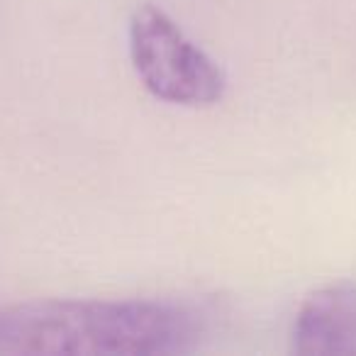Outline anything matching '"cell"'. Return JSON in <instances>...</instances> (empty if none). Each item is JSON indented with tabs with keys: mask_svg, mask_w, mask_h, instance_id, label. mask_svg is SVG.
Wrapping results in <instances>:
<instances>
[{
	"mask_svg": "<svg viewBox=\"0 0 356 356\" xmlns=\"http://www.w3.org/2000/svg\"><path fill=\"white\" fill-rule=\"evenodd\" d=\"M193 310L156 300H27L0 307V356H154L195 346Z\"/></svg>",
	"mask_w": 356,
	"mask_h": 356,
	"instance_id": "6da1fadb",
	"label": "cell"
},
{
	"mask_svg": "<svg viewBox=\"0 0 356 356\" xmlns=\"http://www.w3.org/2000/svg\"><path fill=\"white\" fill-rule=\"evenodd\" d=\"M129 59L154 98L186 108L222 100L227 79L186 32L156 6H139L129 20Z\"/></svg>",
	"mask_w": 356,
	"mask_h": 356,
	"instance_id": "7a4b0ae2",
	"label": "cell"
},
{
	"mask_svg": "<svg viewBox=\"0 0 356 356\" xmlns=\"http://www.w3.org/2000/svg\"><path fill=\"white\" fill-rule=\"evenodd\" d=\"M291 344L300 356H356V283L312 291L296 312Z\"/></svg>",
	"mask_w": 356,
	"mask_h": 356,
	"instance_id": "3957f363",
	"label": "cell"
}]
</instances>
